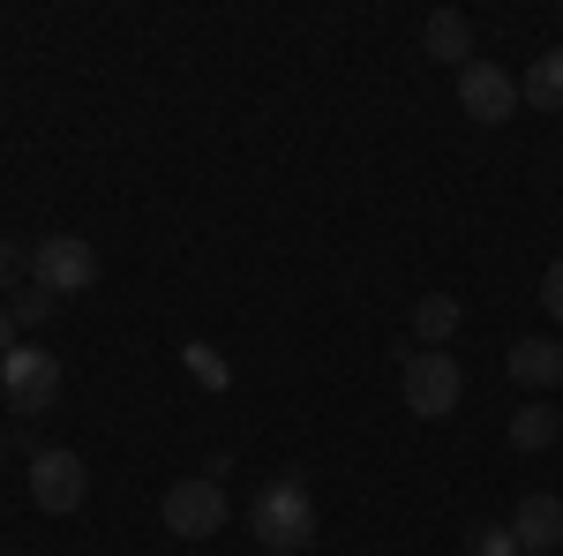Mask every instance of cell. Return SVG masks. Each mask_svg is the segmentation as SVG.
<instances>
[{
	"mask_svg": "<svg viewBox=\"0 0 563 556\" xmlns=\"http://www.w3.org/2000/svg\"><path fill=\"white\" fill-rule=\"evenodd\" d=\"M256 542L271 556H294L316 542V497H308V481L301 473H278V481H263V497H256Z\"/></svg>",
	"mask_w": 563,
	"mask_h": 556,
	"instance_id": "cell-1",
	"label": "cell"
},
{
	"mask_svg": "<svg viewBox=\"0 0 563 556\" xmlns=\"http://www.w3.org/2000/svg\"><path fill=\"white\" fill-rule=\"evenodd\" d=\"M31 286L45 294H90L98 286V249H90L84 233H45L38 249H31Z\"/></svg>",
	"mask_w": 563,
	"mask_h": 556,
	"instance_id": "cell-2",
	"label": "cell"
},
{
	"mask_svg": "<svg viewBox=\"0 0 563 556\" xmlns=\"http://www.w3.org/2000/svg\"><path fill=\"white\" fill-rule=\"evenodd\" d=\"M459 399H466V369H459L443 346H435V353H429V346L406 353V406H413L421 422H443Z\"/></svg>",
	"mask_w": 563,
	"mask_h": 556,
	"instance_id": "cell-3",
	"label": "cell"
},
{
	"mask_svg": "<svg viewBox=\"0 0 563 556\" xmlns=\"http://www.w3.org/2000/svg\"><path fill=\"white\" fill-rule=\"evenodd\" d=\"M0 391H8V406H15V414H45V406L60 399V353L15 339V353L0 361Z\"/></svg>",
	"mask_w": 563,
	"mask_h": 556,
	"instance_id": "cell-4",
	"label": "cell"
},
{
	"mask_svg": "<svg viewBox=\"0 0 563 556\" xmlns=\"http://www.w3.org/2000/svg\"><path fill=\"white\" fill-rule=\"evenodd\" d=\"M225 489H218L211 473H188V481H174L166 489V526H174L180 542H211L218 526H225Z\"/></svg>",
	"mask_w": 563,
	"mask_h": 556,
	"instance_id": "cell-5",
	"label": "cell"
},
{
	"mask_svg": "<svg viewBox=\"0 0 563 556\" xmlns=\"http://www.w3.org/2000/svg\"><path fill=\"white\" fill-rule=\"evenodd\" d=\"M84 497H90L84 451H38V459H31V504H38V512L68 519V512H84Z\"/></svg>",
	"mask_w": 563,
	"mask_h": 556,
	"instance_id": "cell-6",
	"label": "cell"
},
{
	"mask_svg": "<svg viewBox=\"0 0 563 556\" xmlns=\"http://www.w3.org/2000/svg\"><path fill=\"white\" fill-rule=\"evenodd\" d=\"M459 106L481 129H504L519 113V76H504V61H474V68H459Z\"/></svg>",
	"mask_w": 563,
	"mask_h": 556,
	"instance_id": "cell-7",
	"label": "cell"
},
{
	"mask_svg": "<svg viewBox=\"0 0 563 556\" xmlns=\"http://www.w3.org/2000/svg\"><path fill=\"white\" fill-rule=\"evenodd\" d=\"M511 534H519V549H526V556H556V549H563V497H549V489L519 497V512H511Z\"/></svg>",
	"mask_w": 563,
	"mask_h": 556,
	"instance_id": "cell-8",
	"label": "cell"
},
{
	"mask_svg": "<svg viewBox=\"0 0 563 556\" xmlns=\"http://www.w3.org/2000/svg\"><path fill=\"white\" fill-rule=\"evenodd\" d=\"M504 369H511V384H526V391H556L563 384V346L556 339H519L504 353Z\"/></svg>",
	"mask_w": 563,
	"mask_h": 556,
	"instance_id": "cell-9",
	"label": "cell"
},
{
	"mask_svg": "<svg viewBox=\"0 0 563 556\" xmlns=\"http://www.w3.org/2000/svg\"><path fill=\"white\" fill-rule=\"evenodd\" d=\"M421 45H429V61H459V68H474V23H466L459 8H435L429 31H421Z\"/></svg>",
	"mask_w": 563,
	"mask_h": 556,
	"instance_id": "cell-10",
	"label": "cell"
},
{
	"mask_svg": "<svg viewBox=\"0 0 563 556\" xmlns=\"http://www.w3.org/2000/svg\"><path fill=\"white\" fill-rule=\"evenodd\" d=\"M556 436H563V414H556V406H541V399L511 414V451H549Z\"/></svg>",
	"mask_w": 563,
	"mask_h": 556,
	"instance_id": "cell-11",
	"label": "cell"
},
{
	"mask_svg": "<svg viewBox=\"0 0 563 556\" xmlns=\"http://www.w3.org/2000/svg\"><path fill=\"white\" fill-rule=\"evenodd\" d=\"M451 331H459V301H451V294H429L421 308H413V339L429 346V353H435V346H451Z\"/></svg>",
	"mask_w": 563,
	"mask_h": 556,
	"instance_id": "cell-12",
	"label": "cell"
},
{
	"mask_svg": "<svg viewBox=\"0 0 563 556\" xmlns=\"http://www.w3.org/2000/svg\"><path fill=\"white\" fill-rule=\"evenodd\" d=\"M519 98H526V106H549V113H556V106H563V45H556V53H541V61L526 68Z\"/></svg>",
	"mask_w": 563,
	"mask_h": 556,
	"instance_id": "cell-13",
	"label": "cell"
},
{
	"mask_svg": "<svg viewBox=\"0 0 563 556\" xmlns=\"http://www.w3.org/2000/svg\"><path fill=\"white\" fill-rule=\"evenodd\" d=\"M53 308H60V294H45V286H23V294H8V316H15V324H45Z\"/></svg>",
	"mask_w": 563,
	"mask_h": 556,
	"instance_id": "cell-14",
	"label": "cell"
},
{
	"mask_svg": "<svg viewBox=\"0 0 563 556\" xmlns=\"http://www.w3.org/2000/svg\"><path fill=\"white\" fill-rule=\"evenodd\" d=\"M466 556H519V534L511 526H474L466 534Z\"/></svg>",
	"mask_w": 563,
	"mask_h": 556,
	"instance_id": "cell-15",
	"label": "cell"
},
{
	"mask_svg": "<svg viewBox=\"0 0 563 556\" xmlns=\"http://www.w3.org/2000/svg\"><path fill=\"white\" fill-rule=\"evenodd\" d=\"M23 279H31V257L15 241H0V294H23Z\"/></svg>",
	"mask_w": 563,
	"mask_h": 556,
	"instance_id": "cell-16",
	"label": "cell"
},
{
	"mask_svg": "<svg viewBox=\"0 0 563 556\" xmlns=\"http://www.w3.org/2000/svg\"><path fill=\"white\" fill-rule=\"evenodd\" d=\"M180 361H188V369H196V377H203V384H225V361H218V353H211V346H188V353H180Z\"/></svg>",
	"mask_w": 563,
	"mask_h": 556,
	"instance_id": "cell-17",
	"label": "cell"
},
{
	"mask_svg": "<svg viewBox=\"0 0 563 556\" xmlns=\"http://www.w3.org/2000/svg\"><path fill=\"white\" fill-rule=\"evenodd\" d=\"M541 308H549V316L563 324V257L549 263V279H541Z\"/></svg>",
	"mask_w": 563,
	"mask_h": 556,
	"instance_id": "cell-18",
	"label": "cell"
},
{
	"mask_svg": "<svg viewBox=\"0 0 563 556\" xmlns=\"http://www.w3.org/2000/svg\"><path fill=\"white\" fill-rule=\"evenodd\" d=\"M15 353V316H8V301H0V361Z\"/></svg>",
	"mask_w": 563,
	"mask_h": 556,
	"instance_id": "cell-19",
	"label": "cell"
},
{
	"mask_svg": "<svg viewBox=\"0 0 563 556\" xmlns=\"http://www.w3.org/2000/svg\"><path fill=\"white\" fill-rule=\"evenodd\" d=\"M0 459H8V436H0Z\"/></svg>",
	"mask_w": 563,
	"mask_h": 556,
	"instance_id": "cell-20",
	"label": "cell"
},
{
	"mask_svg": "<svg viewBox=\"0 0 563 556\" xmlns=\"http://www.w3.org/2000/svg\"><path fill=\"white\" fill-rule=\"evenodd\" d=\"M519 556H526V549H519Z\"/></svg>",
	"mask_w": 563,
	"mask_h": 556,
	"instance_id": "cell-21",
	"label": "cell"
}]
</instances>
